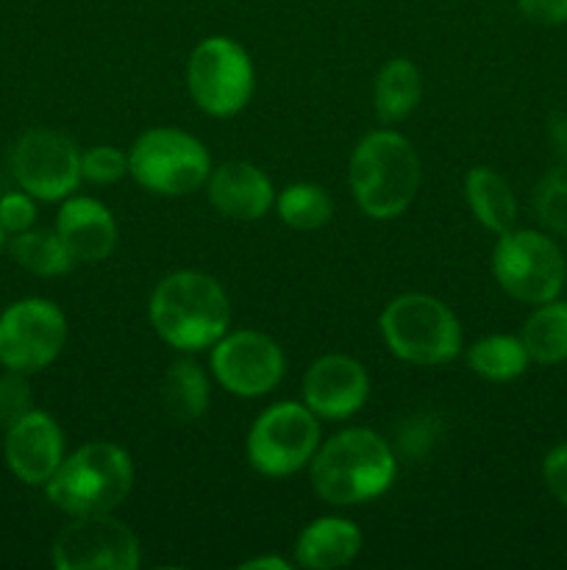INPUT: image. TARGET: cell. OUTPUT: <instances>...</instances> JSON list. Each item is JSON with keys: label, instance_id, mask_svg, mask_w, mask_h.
I'll return each mask as SVG.
<instances>
[{"label": "cell", "instance_id": "cell-7", "mask_svg": "<svg viewBox=\"0 0 567 570\" xmlns=\"http://www.w3.org/2000/svg\"><path fill=\"white\" fill-rule=\"evenodd\" d=\"M320 449V417L304 401H278L267 406L248 429L245 454L250 468L267 479L295 476Z\"/></svg>", "mask_w": 567, "mask_h": 570}, {"label": "cell", "instance_id": "cell-28", "mask_svg": "<svg viewBox=\"0 0 567 570\" xmlns=\"http://www.w3.org/2000/svg\"><path fill=\"white\" fill-rule=\"evenodd\" d=\"M33 410L31 384H28V373L9 371L0 376V426L9 429L11 423L20 421L22 415Z\"/></svg>", "mask_w": 567, "mask_h": 570}, {"label": "cell", "instance_id": "cell-8", "mask_svg": "<svg viewBox=\"0 0 567 570\" xmlns=\"http://www.w3.org/2000/svg\"><path fill=\"white\" fill-rule=\"evenodd\" d=\"M493 273L509 298L539 306L559 298L567 282V259L559 245L545 234L531 228H509L506 234H498Z\"/></svg>", "mask_w": 567, "mask_h": 570}, {"label": "cell", "instance_id": "cell-26", "mask_svg": "<svg viewBox=\"0 0 567 570\" xmlns=\"http://www.w3.org/2000/svg\"><path fill=\"white\" fill-rule=\"evenodd\" d=\"M534 206H537V217L545 228L567 237V159L545 173Z\"/></svg>", "mask_w": 567, "mask_h": 570}, {"label": "cell", "instance_id": "cell-13", "mask_svg": "<svg viewBox=\"0 0 567 570\" xmlns=\"http://www.w3.org/2000/svg\"><path fill=\"white\" fill-rule=\"evenodd\" d=\"M11 170L20 189L48 204L70 198L83 181L78 145L50 128H31L17 139Z\"/></svg>", "mask_w": 567, "mask_h": 570}, {"label": "cell", "instance_id": "cell-33", "mask_svg": "<svg viewBox=\"0 0 567 570\" xmlns=\"http://www.w3.org/2000/svg\"><path fill=\"white\" fill-rule=\"evenodd\" d=\"M3 243H6V232H3V226H0V248H3Z\"/></svg>", "mask_w": 567, "mask_h": 570}, {"label": "cell", "instance_id": "cell-3", "mask_svg": "<svg viewBox=\"0 0 567 570\" xmlns=\"http://www.w3.org/2000/svg\"><path fill=\"white\" fill-rule=\"evenodd\" d=\"M420 156L404 134L378 128L361 137L348 167L350 193L372 220L404 215L420 189Z\"/></svg>", "mask_w": 567, "mask_h": 570}, {"label": "cell", "instance_id": "cell-30", "mask_svg": "<svg viewBox=\"0 0 567 570\" xmlns=\"http://www.w3.org/2000/svg\"><path fill=\"white\" fill-rule=\"evenodd\" d=\"M543 479L550 495L567 507V443H559L548 451L543 462Z\"/></svg>", "mask_w": 567, "mask_h": 570}, {"label": "cell", "instance_id": "cell-27", "mask_svg": "<svg viewBox=\"0 0 567 570\" xmlns=\"http://www.w3.org/2000/svg\"><path fill=\"white\" fill-rule=\"evenodd\" d=\"M128 176V154L115 145H94L81 154V178L94 187H109Z\"/></svg>", "mask_w": 567, "mask_h": 570}, {"label": "cell", "instance_id": "cell-9", "mask_svg": "<svg viewBox=\"0 0 567 570\" xmlns=\"http://www.w3.org/2000/svg\"><path fill=\"white\" fill-rule=\"evenodd\" d=\"M187 89L195 106L209 117L226 120L239 115L256 89V67L248 50L231 37H206L189 53Z\"/></svg>", "mask_w": 567, "mask_h": 570}, {"label": "cell", "instance_id": "cell-14", "mask_svg": "<svg viewBox=\"0 0 567 570\" xmlns=\"http://www.w3.org/2000/svg\"><path fill=\"white\" fill-rule=\"evenodd\" d=\"M370 399V376L359 360L348 354H326L311 362L304 376V404L320 421H348L365 410Z\"/></svg>", "mask_w": 567, "mask_h": 570}, {"label": "cell", "instance_id": "cell-1", "mask_svg": "<svg viewBox=\"0 0 567 570\" xmlns=\"http://www.w3.org/2000/svg\"><path fill=\"white\" fill-rule=\"evenodd\" d=\"M398 476V460L372 429L354 426L320 443L309 462L315 493L331 507H359L387 493Z\"/></svg>", "mask_w": 567, "mask_h": 570}, {"label": "cell", "instance_id": "cell-6", "mask_svg": "<svg viewBox=\"0 0 567 570\" xmlns=\"http://www.w3.org/2000/svg\"><path fill=\"white\" fill-rule=\"evenodd\" d=\"M128 176L161 198H187L206 187L211 156L195 134L181 128H148L128 150Z\"/></svg>", "mask_w": 567, "mask_h": 570}, {"label": "cell", "instance_id": "cell-16", "mask_svg": "<svg viewBox=\"0 0 567 570\" xmlns=\"http://www.w3.org/2000/svg\"><path fill=\"white\" fill-rule=\"evenodd\" d=\"M206 198L211 209L233 223L261 220L276 206V187L261 167L250 161H222L211 167L206 181Z\"/></svg>", "mask_w": 567, "mask_h": 570}, {"label": "cell", "instance_id": "cell-21", "mask_svg": "<svg viewBox=\"0 0 567 570\" xmlns=\"http://www.w3.org/2000/svg\"><path fill=\"white\" fill-rule=\"evenodd\" d=\"M422 95L420 67L411 59H389L372 83V106L381 122H400L417 109Z\"/></svg>", "mask_w": 567, "mask_h": 570}, {"label": "cell", "instance_id": "cell-22", "mask_svg": "<svg viewBox=\"0 0 567 570\" xmlns=\"http://www.w3.org/2000/svg\"><path fill=\"white\" fill-rule=\"evenodd\" d=\"M528 360L539 365H559L567 360V301H548L528 315L520 332Z\"/></svg>", "mask_w": 567, "mask_h": 570}, {"label": "cell", "instance_id": "cell-18", "mask_svg": "<svg viewBox=\"0 0 567 570\" xmlns=\"http://www.w3.org/2000/svg\"><path fill=\"white\" fill-rule=\"evenodd\" d=\"M361 529L354 521L339 515L315 518L300 529L295 540V568L306 570H337L350 566L359 557Z\"/></svg>", "mask_w": 567, "mask_h": 570}, {"label": "cell", "instance_id": "cell-31", "mask_svg": "<svg viewBox=\"0 0 567 570\" xmlns=\"http://www.w3.org/2000/svg\"><path fill=\"white\" fill-rule=\"evenodd\" d=\"M517 9L526 20L539 26H565L567 0H517Z\"/></svg>", "mask_w": 567, "mask_h": 570}, {"label": "cell", "instance_id": "cell-12", "mask_svg": "<svg viewBox=\"0 0 567 570\" xmlns=\"http://www.w3.org/2000/svg\"><path fill=\"white\" fill-rule=\"evenodd\" d=\"M209 351L211 376L237 399H261L272 393L287 373L281 345L253 328L226 332Z\"/></svg>", "mask_w": 567, "mask_h": 570}, {"label": "cell", "instance_id": "cell-11", "mask_svg": "<svg viewBox=\"0 0 567 570\" xmlns=\"http://www.w3.org/2000/svg\"><path fill=\"white\" fill-rule=\"evenodd\" d=\"M67 343V317L53 301L22 298L0 315V365L37 373L59 360Z\"/></svg>", "mask_w": 567, "mask_h": 570}, {"label": "cell", "instance_id": "cell-17", "mask_svg": "<svg viewBox=\"0 0 567 570\" xmlns=\"http://www.w3.org/2000/svg\"><path fill=\"white\" fill-rule=\"evenodd\" d=\"M56 234L67 245L76 265H100L117 248V220L106 204L87 195H70L61 200L56 215Z\"/></svg>", "mask_w": 567, "mask_h": 570}, {"label": "cell", "instance_id": "cell-29", "mask_svg": "<svg viewBox=\"0 0 567 570\" xmlns=\"http://www.w3.org/2000/svg\"><path fill=\"white\" fill-rule=\"evenodd\" d=\"M33 200L37 198L28 195L26 189L0 198V226H3L6 234H20L33 228V220H37V204Z\"/></svg>", "mask_w": 567, "mask_h": 570}, {"label": "cell", "instance_id": "cell-4", "mask_svg": "<svg viewBox=\"0 0 567 570\" xmlns=\"http://www.w3.org/2000/svg\"><path fill=\"white\" fill-rule=\"evenodd\" d=\"M133 462L115 443H87L61 460L44 484L50 504L67 515L115 512L131 495Z\"/></svg>", "mask_w": 567, "mask_h": 570}, {"label": "cell", "instance_id": "cell-2", "mask_svg": "<svg viewBox=\"0 0 567 570\" xmlns=\"http://www.w3.org/2000/svg\"><path fill=\"white\" fill-rule=\"evenodd\" d=\"M148 315L161 343L181 354H198L228 332L231 301L209 273L176 271L156 284Z\"/></svg>", "mask_w": 567, "mask_h": 570}, {"label": "cell", "instance_id": "cell-32", "mask_svg": "<svg viewBox=\"0 0 567 570\" xmlns=\"http://www.w3.org/2000/svg\"><path fill=\"white\" fill-rule=\"evenodd\" d=\"M242 570H292L295 562H287L284 557H253V560L239 562Z\"/></svg>", "mask_w": 567, "mask_h": 570}, {"label": "cell", "instance_id": "cell-23", "mask_svg": "<svg viewBox=\"0 0 567 570\" xmlns=\"http://www.w3.org/2000/svg\"><path fill=\"white\" fill-rule=\"evenodd\" d=\"M467 367L476 373L478 379H487V382L504 384L515 382L526 373L528 367V351L523 345L520 337H511V334H489V337L476 340V343L467 348Z\"/></svg>", "mask_w": 567, "mask_h": 570}, {"label": "cell", "instance_id": "cell-10", "mask_svg": "<svg viewBox=\"0 0 567 570\" xmlns=\"http://www.w3.org/2000/svg\"><path fill=\"white\" fill-rule=\"evenodd\" d=\"M50 562L59 570H137L142 549L128 523L115 512L72 515L56 534Z\"/></svg>", "mask_w": 567, "mask_h": 570}, {"label": "cell", "instance_id": "cell-15", "mask_svg": "<svg viewBox=\"0 0 567 570\" xmlns=\"http://www.w3.org/2000/svg\"><path fill=\"white\" fill-rule=\"evenodd\" d=\"M6 465L20 482L44 488L64 460V432L53 415L31 410L6 429Z\"/></svg>", "mask_w": 567, "mask_h": 570}, {"label": "cell", "instance_id": "cell-5", "mask_svg": "<svg viewBox=\"0 0 567 570\" xmlns=\"http://www.w3.org/2000/svg\"><path fill=\"white\" fill-rule=\"evenodd\" d=\"M378 328L389 354L409 365H448L461 354L459 317L445 301L428 293H404L389 301Z\"/></svg>", "mask_w": 567, "mask_h": 570}, {"label": "cell", "instance_id": "cell-25", "mask_svg": "<svg viewBox=\"0 0 567 570\" xmlns=\"http://www.w3.org/2000/svg\"><path fill=\"white\" fill-rule=\"evenodd\" d=\"M276 212L284 226L295 228V232H317L331 223L334 200L317 184L298 181L276 193Z\"/></svg>", "mask_w": 567, "mask_h": 570}, {"label": "cell", "instance_id": "cell-24", "mask_svg": "<svg viewBox=\"0 0 567 570\" xmlns=\"http://www.w3.org/2000/svg\"><path fill=\"white\" fill-rule=\"evenodd\" d=\"M9 250L17 265L26 267L33 276H64L76 265L59 234L48 232V228H28V232L14 234Z\"/></svg>", "mask_w": 567, "mask_h": 570}, {"label": "cell", "instance_id": "cell-19", "mask_svg": "<svg viewBox=\"0 0 567 570\" xmlns=\"http://www.w3.org/2000/svg\"><path fill=\"white\" fill-rule=\"evenodd\" d=\"M465 198L472 217L481 223L487 232L506 234L515 228L517 220V198L511 193L509 181L493 167H470L465 176Z\"/></svg>", "mask_w": 567, "mask_h": 570}, {"label": "cell", "instance_id": "cell-20", "mask_svg": "<svg viewBox=\"0 0 567 570\" xmlns=\"http://www.w3.org/2000/svg\"><path fill=\"white\" fill-rule=\"evenodd\" d=\"M211 387L203 367L189 356L170 362L161 379V406L176 423H195L209 412Z\"/></svg>", "mask_w": 567, "mask_h": 570}]
</instances>
